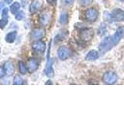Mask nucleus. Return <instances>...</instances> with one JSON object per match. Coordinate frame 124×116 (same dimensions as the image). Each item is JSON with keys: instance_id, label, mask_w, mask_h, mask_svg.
I'll use <instances>...</instances> for the list:
<instances>
[{"instance_id": "1", "label": "nucleus", "mask_w": 124, "mask_h": 116, "mask_svg": "<svg viewBox=\"0 0 124 116\" xmlns=\"http://www.w3.org/2000/svg\"><path fill=\"white\" fill-rule=\"evenodd\" d=\"M113 46L114 44L112 40V36H107L99 44V51L102 54H104L110 49H112Z\"/></svg>"}, {"instance_id": "2", "label": "nucleus", "mask_w": 124, "mask_h": 116, "mask_svg": "<svg viewBox=\"0 0 124 116\" xmlns=\"http://www.w3.org/2000/svg\"><path fill=\"white\" fill-rule=\"evenodd\" d=\"M99 17V12L94 8L88 9L85 12V19L89 22H95Z\"/></svg>"}, {"instance_id": "3", "label": "nucleus", "mask_w": 124, "mask_h": 116, "mask_svg": "<svg viewBox=\"0 0 124 116\" xmlns=\"http://www.w3.org/2000/svg\"><path fill=\"white\" fill-rule=\"evenodd\" d=\"M117 81V76L113 72H106L103 76V82L106 84H113Z\"/></svg>"}, {"instance_id": "4", "label": "nucleus", "mask_w": 124, "mask_h": 116, "mask_svg": "<svg viewBox=\"0 0 124 116\" xmlns=\"http://www.w3.org/2000/svg\"><path fill=\"white\" fill-rule=\"evenodd\" d=\"M50 19H51V14H50V11L49 10H44L40 13L39 20H40V24L43 26H45L50 22Z\"/></svg>"}, {"instance_id": "5", "label": "nucleus", "mask_w": 124, "mask_h": 116, "mask_svg": "<svg viewBox=\"0 0 124 116\" xmlns=\"http://www.w3.org/2000/svg\"><path fill=\"white\" fill-rule=\"evenodd\" d=\"M124 34V26H120L116 29V33H114L113 36H112V40L114 46L119 44V42L122 39L123 36Z\"/></svg>"}, {"instance_id": "6", "label": "nucleus", "mask_w": 124, "mask_h": 116, "mask_svg": "<svg viewBox=\"0 0 124 116\" xmlns=\"http://www.w3.org/2000/svg\"><path fill=\"white\" fill-rule=\"evenodd\" d=\"M112 19L116 22L124 21V11L120 9H115L112 11Z\"/></svg>"}, {"instance_id": "7", "label": "nucleus", "mask_w": 124, "mask_h": 116, "mask_svg": "<svg viewBox=\"0 0 124 116\" xmlns=\"http://www.w3.org/2000/svg\"><path fill=\"white\" fill-rule=\"evenodd\" d=\"M32 48L35 52L38 53H44L46 50V44L44 42L38 40L32 44Z\"/></svg>"}, {"instance_id": "8", "label": "nucleus", "mask_w": 124, "mask_h": 116, "mask_svg": "<svg viewBox=\"0 0 124 116\" xmlns=\"http://www.w3.org/2000/svg\"><path fill=\"white\" fill-rule=\"evenodd\" d=\"M93 34H94V33H93V31L92 29L85 28L81 31L80 37L83 41L87 42V41H89L92 40L93 37Z\"/></svg>"}, {"instance_id": "9", "label": "nucleus", "mask_w": 124, "mask_h": 116, "mask_svg": "<svg viewBox=\"0 0 124 116\" xmlns=\"http://www.w3.org/2000/svg\"><path fill=\"white\" fill-rule=\"evenodd\" d=\"M57 55L60 60H65L66 59H68L70 56V50L68 47H66V46H61V47L58 49Z\"/></svg>"}, {"instance_id": "10", "label": "nucleus", "mask_w": 124, "mask_h": 116, "mask_svg": "<svg viewBox=\"0 0 124 116\" xmlns=\"http://www.w3.org/2000/svg\"><path fill=\"white\" fill-rule=\"evenodd\" d=\"M39 67V64L37 60L33 59V58H31L27 62V70L29 71V72L33 73L34 71H36L37 68Z\"/></svg>"}, {"instance_id": "11", "label": "nucleus", "mask_w": 124, "mask_h": 116, "mask_svg": "<svg viewBox=\"0 0 124 116\" xmlns=\"http://www.w3.org/2000/svg\"><path fill=\"white\" fill-rule=\"evenodd\" d=\"M42 1L41 0H35L30 6V12L32 14L36 13L40 9V7L42 6Z\"/></svg>"}, {"instance_id": "12", "label": "nucleus", "mask_w": 124, "mask_h": 116, "mask_svg": "<svg viewBox=\"0 0 124 116\" xmlns=\"http://www.w3.org/2000/svg\"><path fill=\"white\" fill-rule=\"evenodd\" d=\"M45 35V32L44 29H34L32 33H31V37H32L33 40H40L41 38H43Z\"/></svg>"}, {"instance_id": "13", "label": "nucleus", "mask_w": 124, "mask_h": 116, "mask_svg": "<svg viewBox=\"0 0 124 116\" xmlns=\"http://www.w3.org/2000/svg\"><path fill=\"white\" fill-rule=\"evenodd\" d=\"M99 57V52L95 50H92L87 53L86 57H85V60L88 61H94L98 59Z\"/></svg>"}, {"instance_id": "14", "label": "nucleus", "mask_w": 124, "mask_h": 116, "mask_svg": "<svg viewBox=\"0 0 124 116\" xmlns=\"http://www.w3.org/2000/svg\"><path fill=\"white\" fill-rule=\"evenodd\" d=\"M4 71H5L6 74L8 76H12L14 73V71H15V68H14V66L12 62H6L4 65Z\"/></svg>"}, {"instance_id": "15", "label": "nucleus", "mask_w": 124, "mask_h": 116, "mask_svg": "<svg viewBox=\"0 0 124 116\" xmlns=\"http://www.w3.org/2000/svg\"><path fill=\"white\" fill-rule=\"evenodd\" d=\"M53 62H54V60L48 61V63L46 64L45 71H44L46 75L47 76V77H52L54 75V72L53 67H52V66H53Z\"/></svg>"}, {"instance_id": "16", "label": "nucleus", "mask_w": 124, "mask_h": 116, "mask_svg": "<svg viewBox=\"0 0 124 116\" xmlns=\"http://www.w3.org/2000/svg\"><path fill=\"white\" fill-rule=\"evenodd\" d=\"M16 36H17V33L16 31H13V32H10L8 34H6V42L9 43V44H12V43H13L16 40Z\"/></svg>"}, {"instance_id": "17", "label": "nucleus", "mask_w": 124, "mask_h": 116, "mask_svg": "<svg viewBox=\"0 0 124 116\" xmlns=\"http://www.w3.org/2000/svg\"><path fill=\"white\" fill-rule=\"evenodd\" d=\"M68 22V15L67 13H62L60 15V22L62 25L67 24Z\"/></svg>"}, {"instance_id": "18", "label": "nucleus", "mask_w": 124, "mask_h": 116, "mask_svg": "<svg viewBox=\"0 0 124 116\" xmlns=\"http://www.w3.org/2000/svg\"><path fill=\"white\" fill-rule=\"evenodd\" d=\"M19 8H20V4H19V2H15L13 4V5L10 6V11H11V13H13V15L16 14L19 11Z\"/></svg>"}, {"instance_id": "19", "label": "nucleus", "mask_w": 124, "mask_h": 116, "mask_svg": "<svg viewBox=\"0 0 124 116\" xmlns=\"http://www.w3.org/2000/svg\"><path fill=\"white\" fill-rule=\"evenodd\" d=\"M19 72H20L21 74L24 75L26 73V71H27L26 66L23 61H19Z\"/></svg>"}, {"instance_id": "20", "label": "nucleus", "mask_w": 124, "mask_h": 116, "mask_svg": "<svg viewBox=\"0 0 124 116\" xmlns=\"http://www.w3.org/2000/svg\"><path fill=\"white\" fill-rule=\"evenodd\" d=\"M15 17H16V20H19V21L23 20V19H24V17H25L24 12H23V11L18 12V13H16V16Z\"/></svg>"}, {"instance_id": "21", "label": "nucleus", "mask_w": 124, "mask_h": 116, "mask_svg": "<svg viewBox=\"0 0 124 116\" xmlns=\"http://www.w3.org/2000/svg\"><path fill=\"white\" fill-rule=\"evenodd\" d=\"M13 84L16 85H20L23 84V80L20 76H15L13 79Z\"/></svg>"}, {"instance_id": "22", "label": "nucleus", "mask_w": 124, "mask_h": 116, "mask_svg": "<svg viewBox=\"0 0 124 116\" xmlns=\"http://www.w3.org/2000/svg\"><path fill=\"white\" fill-rule=\"evenodd\" d=\"M92 2H93V0H78L79 4L82 6H89Z\"/></svg>"}, {"instance_id": "23", "label": "nucleus", "mask_w": 124, "mask_h": 116, "mask_svg": "<svg viewBox=\"0 0 124 116\" xmlns=\"http://www.w3.org/2000/svg\"><path fill=\"white\" fill-rule=\"evenodd\" d=\"M8 23V18H2L1 20H0V28L1 29H4Z\"/></svg>"}, {"instance_id": "24", "label": "nucleus", "mask_w": 124, "mask_h": 116, "mask_svg": "<svg viewBox=\"0 0 124 116\" xmlns=\"http://www.w3.org/2000/svg\"><path fill=\"white\" fill-rule=\"evenodd\" d=\"M8 15H9V9H8V8H3L2 12V18H8Z\"/></svg>"}, {"instance_id": "25", "label": "nucleus", "mask_w": 124, "mask_h": 116, "mask_svg": "<svg viewBox=\"0 0 124 116\" xmlns=\"http://www.w3.org/2000/svg\"><path fill=\"white\" fill-rule=\"evenodd\" d=\"M75 0H62V2H63V4H64L65 6H70L71 5V4L74 2Z\"/></svg>"}, {"instance_id": "26", "label": "nucleus", "mask_w": 124, "mask_h": 116, "mask_svg": "<svg viewBox=\"0 0 124 116\" xmlns=\"http://www.w3.org/2000/svg\"><path fill=\"white\" fill-rule=\"evenodd\" d=\"M5 74H6V73H5V71H4V68L0 66V78L3 77Z\"/></svg>"}, {"instance_id": "27", "label": "nucleus", "mask_w": 124, "mask_h": 116, "mask_svg": "<svg viewBox=\"0 0 124 116\" xmlns=\"http://www.w3.org/2000/svg\"><path fill=\"white\" fill-rule=\"evenodd\" d=\"M46 1H47V2L50 4V5H51V6H56L57 5V0H46Z\"/></svg>"}, {"instance_id": "28", "label": "nucleus", "mask_w": 124, "mask_h": 116, "mask_svg": "<svg viewBox=\"0 0 124 116\" xmlns=\"http://www.w3.org/2000/svg\"><path fill=\"white\" fill-rule=\"evenodd\" d=\"M3 1L5 2V3H6V4L9 5V4H11V2H13V0H3Z\"/></svg>"}, {"instance_id": "29", "label": "nucleus", "mask_w": 124, "mask_h": 116, "mask_svg": "<svg viewBox=\"0 0 124 116\" xmlns=\"http://www.w3.org/2000/svg\"><path fill=\"white\" fill-rule=\"evenodd\" d=\"M2 7H4V4L2 3V2H0V11L2 10Z\"/></svg>"}, {"instance_id": "30", "label": "nucleus", "mask_w": 124, "mask_h": 116, "mask_svg": "<svg viewBox=\"0 0 124 116\" xmlns=\"http://www.w3.org/2000/svg\"><path fill=\"white\" fill-rule=\"evenodd\" d=\"M0 52H1V48H0Z\"/></svg>"}, {"instance_id": "31", "label": "nucleus", "mask_w": 124, "mask_h": 116, "mask_svg": "<svg viewBox=\"0 0 124 116\" xmlns=\"http://www.w3.org/2000/svg\"><path fill=\"white\" fill-rule=\"evenodd\" d=\"M120 1H124V0H120Z\"/></svg>"}]
</instances>
